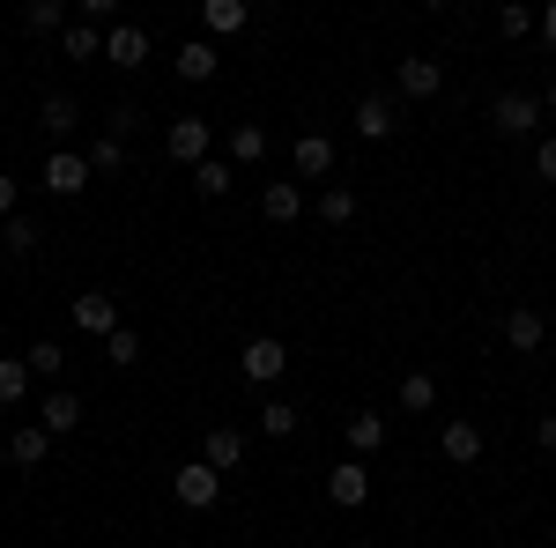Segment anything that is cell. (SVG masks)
<instances>
[{"instance_id": "cell-23", "label": "cell", "mask_w": 556, "mask_h": 548, "mask_svg": "<svg viewBox=\"0 0 556 548\" xmlns=\"http://www.w3.org/2000/svg\"><path fill=\"white\" fill-rule=\"evenodd\" d=\"M298 400H282V393H267V400H260V437H275V445H282V437H298Z\"/></svg>"}, {"instance_id": "cell-6", "label": "cell", "mask_w": 556, "mask_h": 548, "mask_svg": "<svg viewBox=\"0 0 556 548\" xmlns=\"http://www.w3.org/2000/svg\"><path fill=\"white\" fill-rule=\"evenodd\" d=\"M89 178H97V170H89L83 149H52V156H45V193H60V201H75Z\"/></svg>"}, {"instance_id": "cell-16", "label": "cell", "mask_w": 556, "mask_h": 548, "mask_svg": "<svg viewBox=\"0 0 556 548\" xmlns=\"http://www.w3.org/2000/svg\"><path fill=\"white\" fill-rule=\"evenodd\" d=\"M253 23V0H201V30L208 38H238Z\"/></svg>"}, {"instance_id": "cell-26", "label": "cell", "mask_w": 556, "mask_h": 548, "mask_svg": "<svg viewBox=\"0 0 556 548\" xmlns=\"http://www.w3.org/2000/svg\"><path fill=\"white\" fill-rule=\"evenodd\" d=\"M230 178H238V164H230V156H208V164H193V193H201V201H223Z\"/></svg>"}, {"instance_id": "cell-19", "label": "cell", "mask_w": 556, "mask_h": 548, "mask_svg": "<svg viewBox=\"0 0 556 548\" xmlns=\"http://www.w3.org/2000/svg\"><path fill=\"white\" fill-rule=\"evenodd\" d=\"M60 60H75V67H89V60H104V30H97V23H67V30H60Z\"/></svg>"}, {"instance_id": "cell-5", "label": "cell", "mask_w": 556, "mask_h": 548, "mask_svg": "<svg viewBox=\"0 0 556 548\" xmlns=\"http://www.w3.org/2000/svg\"><path fill=\"white\" fill-rule=\"evenodd\" d=\"M172 497H178L186 511H215V505H223V467H208V460H186V467L172 474Z\"/></svg>"}, {"instance_id": "cell-17", "label": "cell", "mask_w": 556, "mask_h": 548, "mask_svg": "<svg viewBox=\"0 0 556 548\" xmlns=\"http://www.w3.org/2000/svg\"><path fill=\"white\" fill-rule=\"evenodd\" d=\"M201 460H208V467H223V474H230V467H245V430L215 422L208 437H201Z\"/></svg>"}, {"instance_id": "cell-20", "label": "cell", "mask_w": 556, "mask_h": 548, "mask_svg": "<svg viewBox=\"0 0 556 548\" xmlns=\"http://www.w3.org/2000/svg\"><path fill=\"white\" fill-rule=\"evenodd\" d=\"M38 422L52 430V437L83 430V393H45V400H38Z\"/></svg>"}, {"instance_id": "cell-35", "label": "cell", "mask_w": 556, "mask_h": 548, "mask_svg": "<svg viewBox=\"0 0 556 548\" xmlns=\"http://www.w3.org/2000/svg\"><path fill=\"white\" fill-rule=\"evenodd\" d=\"M497 30H505V38H527V30H534V15H527L519 0H505V8H497Z\"/></svg>"}, {"instance_id": "cell-21", "label": "cell", "mask_w": 556, "mask_h": 548, "mask_svg": "<svg viewBox=\"0 0 556 548\" xmlns=\"http://www.w3.org/2000/svg\"><path fill=\"white\" fill-rule=\"evenodd\" d=\"M356 133L364 141H393V97H379V89L356 97Z\"/></svg>"}, {"instance_id": "cell-24", "label": "cell", "mask_w": 556, "mask_h": 548, "mask_svg": "<svg viewBox=\"0 0 556 548\" xmlns=\"http://www.w3.org/2000/svg\"><path fill=\"white\" fill-rule=\"evenodd\" d=\"M8 460H15V467H38V460H52V430H45V422H23V430L8 437Z\"/></svg>"}, {"instance_id": "cell-25", "label": "cell", "mask_w": 556, "mask_h": 548, "mask_svg": "<svg viewBox=\"0 0 556 548\" xmlns=\"http://www.w3.org/2000/svg\"><path fill=\"white\" fill-rule=\"evenodd\" d=\"M393 400H401V416H430V408H438V379H430V371H408Z\"/></svg>"}, {"instance_id": "cell-12", "label": "cell", "mask_w": 556, "mask_h": 548, "mask_svg": "<svg viewBox=\"0 0 556 548\" xmlns=\"http://www.w3.org/2000/svg\"><path fill=\"white\" fill-rule=\"evenodd\" d=\"M342 445L356 453V460H371V453H386V416H379V408H356V416L342 422Z\"/></svg>"}, {"instance_id": "cell-40", "label": "cell", "mask_w": 556, "mask_h": 548, "mask_svg": "<svg viewBox=\"0 0 556 548\" xmlns=\"http://www.w3.org/2000/svg\"><path fill=\"white\" fill-rule=\"evenodd\" d=\"M534 30H542V44H556V0L542 8V15H534Z\"/></svg>"}, {"instance_id": "cell-37", "label": "cell", "mask_w": 556, "mask_h": 548, "mask_svg": "<svg viewBox=\"0 0 556 548\" xmlns=\"http://www.w3.org/2000/svg\"><path fill=\"white\" fill-rule=\"evenodd\" d=\"M534 445H542V453L556 460V416H542V422H534Z\"/></svg>"}, {"instance_id": "cell-18", "label": "cell", "mask_w": 556, "mask_h": 548, "mask_svg": "<svg viewBox=\"0 0 556 548\" xmlns=\"http://www.w3.org/2000/svg\"><path fill=\"white\" fill-rule=\"evenodd\" d=\"M438 453H445V467H475L482 460V430L475 422H445L438 430Z\"/></svg>"}, {"instance_id": "cell-27", "label": "cell", "mask_w": 556, "mask_h": 548, "mask_svg": "<svg viewBox=\"0 0 556 548\" xmlns=\"http://www.w3.org/2000/svg\"><path fill=\"white\" fill-rule=\"evenodd\" d=\"M319 222H327V230H349V222H356V193H349V186H319Z\"/></svg>"}, {"instance_id": "cell-31", "label": "cell", "mask_w": 556, "mask_h": 548, "mask_svg": "<svg viewBox=\"0 0 556 548\" xmlns=\"http://www.w3.org/2000/svg\"><path fill=\"white\" fill-rule=\"evenodd\" d=\"M0 245H8V253H30V245H38V215H0Z\"/></svg>"}, {"instance_id": "cell-36", "label": "cell", "mask_w": 556, "mask_h": 548, "mask_svg": "<svg viewBox=\"0 0 556 548\" xmlns=\"http://www.w3.org/2000/svg\"><path fill=\"white\" fill-rule=\"evenodd\" d=\"M534 178L556 186V133H549V141H534Z\"/></svg>"}, {"instance_id": "cell-11", "label": "cell", "mask_w": 556, "mask_h": 548, "mask_svg": "<svg viewBox=\"0 0 556 548\" xmlns=\"http://www.w3.org/2000/svg\"><path fill=\"white\" fill-rule=\"evenodd\" d=\"M260 215H267L275 230L304 222V186H298V178H275V186H260Z\"/></svg>"}, {"instance_id": "cell-7", "label": "cell", "mask_w": 556, "mask_h": 548, "mask_svg": "<svg viewBox=\"0 0 556 548\" xmlns=\"http://www.w3.org/2000/svg\"><path fill=\"white\" fill-rule=\"evenodd\" d=\"M104 60H112L119 75H141V67H149V30H141V23H112V30H104Z\"/></svg>"}, {"instance_id": "cell-32", "label": "cell", "mask_w": 556, "mask_h": 548, "mask_svg": "<svg viewBox=\"0 0 556 548\" xmlns=\"http://www.w3.org/2000/svg\"><path fill=\"white\" fill-rule=\"evenodd\" d=\"M104 133H112V141H134V133H141V97H119V104L104 112Z\"/></svg>"}, {"instance_id": "cell-15", "label": "cell", "mask_w": 556, "mask_h": 548, "mask_svg": "<svg viewBox=\"0 0 556 548\" xmlns=\"http://www.w3.org/2000/svg\"><path fill=\"white\" fill-rule=\"evenodd\" d=\"M178 82H215V67H223V52H215V38H186L178 44Z\"/></svg>"}, {"instance_id": "cell-33", "label": "cell", "mask_w": 556, "mask_h": 548, "mask_svg": "<svg viewBox=\"0 0 556 548\" xmlns=\"http://www.w3.org/2000/svg\"><path fill=\"white\" fill-rule=\"evenodd\" d=\"M104 356H112L119 371H134V364H141V334H134V327H112V334H104Z\"/></svg>"}, {"instance_id": "cell-2", "label": "cell", "mask_w": 556, "mask_h": 548, "mask_svg": "<svg viewBox=\"0 0 556 548\" xmlns=\"http://www.w3.org/2000/svg\"><path fill=\"white\" fill-rule=\"evenodd\" d=\"M238 371H245V385H282V371H290V341L282 334H253L245 348H238Z\"/></svg>"}, {"instance_id": "cell-9", "label": "cell", "mask_w": 556, "mask_h": 548, "mask_svg": "<svg viewBox=\"0 0 556 548\" xmlns=\"http://www.w3.org/2000/svg\"><path fill=\"white\" fill-rule=\"evenodd\" d=\"M364 497H371V467L349 453V460L334 467V474H327V505H334V511H356Z\"/></svg>"}, {"instance_id": "cell-28", "label": "cell", "mask_w": 556, "mask_h": 548, "mask_svg": "<svg viewBox=\"0 0 556 548\" xmlns=\"http://www.w3.org/2000/svg\"><path fill=\"white\" fill-rule=\"evenodd\" d=\"M23 30L60 38V30H67V0H23Z\"/></svg>"}, {"instance_id": "cell-42", "label": "cell", "mask_w": 556, "mask_h": 548, "mask_svg": "<svg viewBox=\"0 0 556 548\" xmlns=\"http://www.w3.org/2000/svg\"><path fill=\"white\" fill-rule=\"evenodd\" d=\"M424 8H453V0H424Z\"/></svg>"}, {"instance_id": "cell-14", "label": "cell", "mask_w": 556, "mask_h": 548, "mask_svg": "<svg viewBox=\"0 0 556 548\" xmlns=\"http://www.w3.org/2000/svg\"><path fill=\"white\" fill-rule=\"evenodd\" d=\"M67 319H75V334H112V327H119V304H112L104 290H83Z\"/></svg>"}, {"instance_id": "cell-1", "label": "cell", "mask_w": 556, "mask_h": 548, "mask_svg": "<svg viewBox=\"0 0 556 548\" xmlns=\"http://www.w3.org/2000/svg\"><path fill=\"white\" fill-rule=\"evenodd\" d=\"M542 119H549V112H542V97H534V89H497V97H490V127L505 133V141H527Z\"/></svg>"}, {"instance_id": "cell-29", "label": "cell", "mask_w": 556, "mask_h": 548, "mask_svg": "<svg viewBox=\"0 0 556 548\" xmlns=\"http://www.w3.org/2000/svg\"><path fill=\"white\" fill-rule=\"evenodd\" d=\"M127 164H134L127 141H112V133H97V141H89V170H97V178H119Z\"/></svg>"}, {"instance_id": "cell-38", "label": "cell", "mask_w": 556, "mask_h": 548, "mask_svg": "<svg viewBox=\"0 0 556 548\" xmlns=\"http://www.w3.org/2000/svg\"><path fill=\"white\" fill-rule=\"evenodd\" d=\"M83 15H89V23H112V15H119V0H83Z\"/></svg>"}, {"instance_id": "cell-4", "label": "cell", "mask_w": 556, "mask_h": 548, "mask_svg": "<svg viewBox=\"0 0 556 548\" xmlns=\"http://www.w3.org/2000/svg\"><path fill=\"white\" fill-rule=\"evenodd\" d=\"M334 164H342V149H334L327 133H298V141H290V178H298V186H327Z\"/></svg>"}, {"instance_id": "cell-30", "label": "cell", "mask_w": 556, "mask_h": 548, "mask_svg": "<svg viewBox=\"0 0 556 548\" xmlns=\"http://www.w3.org/2000/svg\"><path fill=\"white\" fill-rule=\"evenodd\" d=\"M223 149H230V164H260V156H267V127H253V119H245V127H230V141H223Z\"/></svg>"}, {"instance_id": "cell-41", "label": "cell", "mask_w": 556, "mask_h": 548, "mask_svg": "<svg viewBox=\"0 0 556 548\" xmlns=\"http://www.w3.org/2000/svg\"><path fill=\"white\" fill-rule=\"evenodd\" d=\"M542 112H549V119H556V82H549V89H542Z\"/></svg>"}, {"instance_id": "cell-8", "label": "cell", "mask_w": 556, "mask_h": 548, "mask_svg": "<svg viewBox=\"0 0 556 548\" xmlns=\"http://www.w3.org/2000/svg\"><path fill=\"white\" fill-rule=\"evenodd\" d=\"M393 89H401V97H416V104H430V97L445 89V67H438V52H408V60H401V75H393Z\"/></svg>"}, {"instance_id": "cell-13", "label": "cell", "mask_w": 556, "mask_h": 548, "mask_svg": "<svg viewBox=\"0 0 556 548\" xmlns=\"http://www.w3.org/2000/svg\"><path fill=\"white\" fill-rule=\"evenodd\" d=\"M38 127L52 133V141H67V133L83 127V97H67V89H45V104H38Z\"/></svg>"}, {"instance_id": "cell-3", "label": "cell", "mask_w": 556, "mask_h": 548, "mask_svg": "<svg viewBox=\"0 0 556 548\" xmlns=\"http://www.w3.org/2000/svg\"><path fill=\"white\" fill-rule=\"evenodd\" d=\"M164 156H172V164H186V170L208 164V156H215V127L201 119V112H178L172 127H164Z\"/></svg>"}, {"instance_id": "cell-10", "label": "cell", "mask_w": 556, "mask_h": 548, "mask_svg": "<svg viewBox=\"0 0 556 548\" xmlns=\"http://www.w3.org/2000/svg\"><path fill=\"white\" fill-rule=\"evenodd\" d=\"M497 341H505L513 356H534V348L549 341V319H542L534 304H519V311H505V327H497Z\"/></svg>"}, {"instance_id": "cell-34", "label": "cell", "mask_w": 556, "mask_h": 548, "mask_svg": "<svg viewBox=\"0 0 556 548\" xmlns=\"http://www.w3.org/2000/svg\"><path fill=\"white\" fill-rule=\"evenodd\" d=\"M60 364H67L60 341H30V371H38V379H60Z\"/></svg>"}, {"instance_id": "cell-22", "label": "cell", "mask_w": 556, "mask_h": 548, "mask_svg": "<svg viewBox=\"0 0 556 548\" xmlns=\"http://www.w3.org/2000/svg\"><path fill=\"white\" fill-rule=\"evenodd\" d=\"M30 385H38L30 356H0V408H23V400H30Z\"/></svg>"}, {"instance_id": "cell-39", "label": "cell", "mask_w": 556, "mask_h": 548, "mask_svg": "<svg viewBox=\"0 0 556 548\" xmlns=\"http://www.w3.org/2000/svg\"><path fill=\"white\" fill-rule=\"evenodd\" d=\"M15 208H23V193H15V178L0 170V215H15Z\"/></svg>"}]
</instances>
